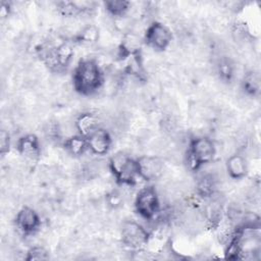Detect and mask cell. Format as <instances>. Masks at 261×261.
Here are the masks:
<instances>
[{"instance_id":"cell-18","label":"cell","mask_w":261,"mask_h":261,"mask_svg":"<svg viewBox=\"0 0 261 261\" xmlns=\"http://www.w3.org/2000/svg\"><path fill=\"white\" fill-rule=\"evenodd\" d=\"M98 38H99V30L95 25L89 24L85 27L81 31V33L76 36V42L81 44L91 45L96 43L98 41Z\"/></svg>"},{"instance_id":"cell-3","label":"cell","mask_w":261,"mask_h":261,"mask_svg":"<svg viewBox=\"0 0 261 261\" xmlns=\"http://www.w3.org/2000/svg\"><path fill=\"white\" fill-rule=\"evenodd\" d=\"M216 149L212 140L206 137H198L190 142L187 162L192 170L199 169L202 165L213 160Z\"/></svg>"},{"instance_id":"cell-21","label":"cell","mask_w":261,"mask_h":261,"mask_svg":"<svg viewBox=\"0 0 261 261\" xmlns=\"http://www.w3.org/2000/svg\"><path fill=\"white\" fill-rule=\"evenodd\" d=\"M218 71L223 80L229 81L232 76V65L227 60H221L218 65Z\"/></svg>"},{"instance_id":"cell-8","label":"cell","mask_w":261,"mask_h":261,"mask_svg":"<svg viewBox=\"0 0 261 261\" xmlns=\"http://www.w3.org/2000/svg\"><path fill=\"white\" fill-rule=\"evenodd\" d=\"M139 177L151 181L157 179L163 172V163L156 156H142L137 159Z\"/></svg>"},{"instance_id":"cell-5","label":"cell","mask_w":261,"mask_h":261,"mask_svg":"<svg viewBox=\"0 0 261 261\" xmlns=\"http://www.w3.org/2000/svg\"><path fill=\"white\" fill-rule=\"evenodd\" d=\"M136 211L143 218L151 220L160 210V201L157 192L153 187L142 189L135 200Z\"/></svg>"},{"instance_id":"cell-11","label":"cell","mask_w":261,"mask_h":261,"mask_svg":"<svg viewBox=\"0 0 261 261\" xmlns=\"http://www.w3.org/2000/svg\"><path fill=\"white\" fill-rule=\"evenodd\" d=\"M18 153L27 159H37L41 153V147L38 138L33 134L20 137L16 142Z\"/></svg>"},{"instance_id":"cell-7","label":"cell","mask_w":261,"mask_h":261,"mask_svg":"<svg viewBox=\"0 0 261 261\" xmlns=\"http://www.w3.org/2000/svg\"><path fill=\"white\" fill-rule=\"evenodd\" d=\"M122 243L132 249H141L148 243V231L138 222L130 220L123 223L121 228Z\"/></svg>"},{"instance_id":"cell-14","label":"cell","mask_w":261,"mask_h":261,"mask_svg":"<svg viewBox=\"0 0 261 261\" xmlns=\"http://www.w3.org/2000/svg\"><path fill=\"white\" fill-rule=\"evenodd\" d=\"M120 58H126L129 56H137L141 50L140 39L134 34H126L119 46Z\"/></svg>"},{"instance_id":"cell-22","label":"cell","mask_w":261,"mask_h":261,"mask_svg":"<svg viewBox=\"0 0 261 261\" xmlns=\"http://www.w3.org/2000/svg\"><path fill=\"white\" fill-rule=\"evenodd\" d=\"M10 149V136L5 129H1L0 132V153L1 155H5L9 152Z\"/></svg>"},{"instance_id":"cell-23","label":"cell","mask_w":261,"mask_h":261,"mask_svg":"<svg viewBox=\"0 0 261 261\" xmlns=\"http://www.w3.org/2000/svg\"><path fill=\"white\" fill-rule=\"evenodd\" d=\"M120 202H121L120 195L117 194L116 192H112L110 195H108V204H109L111 207L116 208L117 206L120 205Z\"/></svg>"},{"instance_id":"cell-9","label":"cell","mask_w":261,"mask_h":261,"mask_svg":"<svg viewBox=\"0 0 261 261\" xmlns=\"http://www.w3.org/2000/svg\"><path fill=\"white\" fill-rule=\"evenodd\" d=\"M15 222L17 227L24 234L34 233L41 225V220L38 213L31 207H22L16 214Z\"/></svg>"},{"instance_id":"cell-17","label":"cell","mask_w":261,"mask_h":261,"mask_svg":"<svg viewBox=\"0 0 261 261\" xmlns=\"http://www.w3.org/2000/svg\"><path fill=\"white\" fill-rule=\"evenodd\" d=\"M106 10L113 16L121 17L129 9L130 3L125 0H110L104 3Z\"/></svg>"},{"instance_id":"cell-6","label":"cell","mask_w":261,"mask_h":261,"mask_svg":"<svg viewBox=\"0 0 261 261\" xmlns=\"http://www.w3.org/2000/svg\"><path fill=\"white\" fill-rule=\"evenodd\" d=\"M172 39L169 29L161 22L155 21L150 24L145 34V42L148 46L157 51H164Z\"/></svg>"},{"instance_id":"cell-13","label":"cell","mask_w":261,"mask_h":261,"mask_svg":"<svg viewBox=\"0 0 261 261\" xmlns=\"http://www.w3.org/2000/svg\"><path fill=\"white\" fill-rule=\"evenodd\" d=\"M226 170L231 178L240 179L247 174V163L243 156L232 155L226 161Z\"/></svg>"},{"instance_id":"cell-15","label":"cell","mask_w":261,"mask_h":261,"mask_svg":"<svg viewBox=\"0 0 261 261\" xmlns=\"http://www.w3.org/2000/svg\"><path fill=\"white\" fill-rule=\"evenodd\" d=\"M64 147L73 156H81L87 150H89L87 138L81 135H76L68 138L64 143Z\"/></svg>"},{"instance_id":"cell-4","label":"cell","mask_w":261,"mask_h":261,"mask_svg":"<svg viewBox=\"0 0 261 261\" xmlns=\"http://www.w3.org/2000/svg\"><path fill=\"white\" fill-rule=\"evenodd\" d=\"M109 168L119 185L133 186L139 176L137 160L122 152H118L110 158Z\"/></svg>"},{"instance_id":"cell-19","label":"cell","mask_w":261,"mask_h":261,"mask_svg":"<svg viewBox=\"0 0 261 261\" xmlns=\"http://www.w3.org/2000/svg\"><path fill=\"white\" fill-rule=\"evenodd\" d=\"M197 188H198V193L202 197H209L214 192V188H215L214 179L212 178V176L206 175L203 178H201V180L198 182Z\"/></svg>"},{"instance_id":"cell-10","label":"cell","mask_w":261,"mask_h":261,"mask_svg":"<svg viewBox=\"0 0 261 261\" xmlns=\"http://www.w3.org/2000/svg\"><path fill=\"white\" fill-rule=\"evenodd\" d=\"M89 150L96 155H105L111 146L110 134L101 127L96 128L87 137Z\"/></svg>"},{"instance_id":"cell-16","label":"cell","mask_w":261,"mask_h":261,"mask_svg":"<svg viewBox=\"0 0 261 261\" xmlns=\"http://www.w3.org/2000/svg\"><path fill=\"white\" fill-rule=\"evenodd\" d=\"M243 89L246 93L252 96H256L260 92V75L257 72H248L243 80Z\"/></svg>"},{"instance_id":"cell-1","label":"cell","mask_w":261,"mask_h":261,"mask_svg":"<svg viewBox=\"0 0 261 261\" xmlns=\"http://www.w3.org/2000/svg\"><path fill=\"white\" fill-rule=\"evenodd\" d=\"M103 72L94 59H83L75 66L72 74L74 90L85 96L96 93L103 85Z\"/></svg>"},{"instance_id":"cell-12","label":"cell","mask_w":261,"mask_h":261,"mask_svg":"<svg viewBox=\"0 0 261 261\" xmlns=\"http://www.w3.org/2000/svg\"><path fill=\"white\" fill-rule=\"evenodd\" d=\"M75 127L79 132V135L87 138L99 126L97 118L93 113L84 112L77 116L75 120Z\"/></svg>"},{"instance_id":"cell-20","label":"cell","mask_w":261,"mask_h":261,"mask_svg":"<svg viewBox=\"0 0 261 261\" xmlns=\"http://www.w3.org/2000/svg\"><path fill=\"white\" fill-rule=\"evenodd\" d=\"M27 260H46L48 259V252L43 247H33L28 251V255L25 257Z\"/></svg>"},{"instance_id":"cell-2","label":"cell","mask_w":261,"mask_h":261,"mask_svg":"<svg viewBox=\"0 0 261 261\" xmlns=\"http://www.w3.org/2000/svg\"><path fill=\"white\" fill-rule=\"evenodd\" d=\"M41 60L52 70L66 68L71 60L72 49L67 42L53 44L46 42L38 49Z\"/></svg>"}]
</instances>
